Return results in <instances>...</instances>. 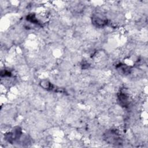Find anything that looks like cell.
I'll list each match as a JSON object with an SVG mask.
<instances>
[{"label":"cell","instance_id":"cell-2","mask_svg":"<svg viewBox=\"0 0 148 148\" xmlns=\"http://www.w3.org/2000/svg\"><path fill=\"white\" fill-rule=\"evenodd\" d=\"M118 99H119L120 105L121 106L124 108H126L128 106L129 104V99H128V96L125 92L122 91H120L118 94Z\"/></svg>","mask_w":148,"mask_h":148},{"label":"cell","instance_id":"cell-5","mask_svg":"<svg viewBox=\"0 0 148 148\" xmlns=\"http://www.w3.org/2000/svg\"><path fill=\"white\" fill-rule=\"evenodd\" d=\"M116 68L120 70L121 72H122L123 74H129L131 72V68L130 66H128L126 65L125 64H119L116 66Z\"/></svg>","mask_w":148,"mask_h":148},{"label":"cell","instance_id":"cell-1","mask_svg":"<svg viewBox=\"0 0 148 148\" xmlns=\"http://www.w3.org/2000/svg\"><path fill=\"white\" fill-rule=\"evenodd\" d=\"M105 135V139L109 143L116 144L120 140L119 134L115 130H112L111 131H108Z\"/></svg>","mask_w":148,"mask_h":148},{"label":"cell","instance_id":"cell-7","mask_svg":"<svg viewBox=\"0 0 148 148\" xmlns=\"http://www.w3.org/2000/svg\"><path fill=\"white\" fill-rule=\"evenodd\" d=\"M1 76H10L12 75V73L10 71L5 69V70H2L1 71Z\"/></svg>","mask_w":148,"mask_h":148},{"label":"cell","instance_id":"cell-4","mask_svg":"<svg viewBox=\"0 0 148 148\" xmlns=\"http://www.w3.org/2000/svg\"><path fill=\"white\" fill-rule=\"evenodd\" d=\"M40 86L47 90H54L56 91V88L53 84H52L50 82L47 80H43L40 82Z\"/></svg>","mask_w":148,"mask_h":148},{"label":"cell","instance_id":"cell-3","mask_svg":"<svg viewBox=\"0 0 148 148\" xmlns=\"http://www.w3.org/2000/svg\"><path fill=\"white\" fill-rule=\"evenodd\" d=\"M92 24L99 28L103 27L108 24V20L106 19L102 18L97 16H94L92 17Z\"/></svg>","mask_w":148,"mask_h":148},{"label":"cell","instance_id":"cell-6","mask_svg":"<svg viewBox=\"0 0 148 148\" xmlns=\"http://www.w3.org/2000/svg\"><path fill=\"white\" fill-rule=\"evenodd\" d=\"M26 20L31 23H32L34 24H36L38 25H40V22L37 20V18L35 17V15L34 14H29L26 17Z\"/></svg>","mask_w":148,"mask_h":148}]
</instances>
